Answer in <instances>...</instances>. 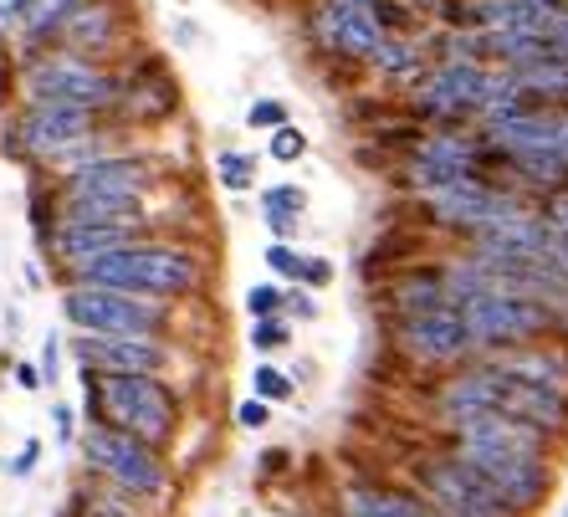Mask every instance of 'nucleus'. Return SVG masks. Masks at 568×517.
Returning a JSON list of instances; mask_svg holds the SVG:
<instances>
[{"mask_svg":"<svg viewBox=\"0 0 568 517\" xmlns=\"http://www.w3.org/2000/svg\"><path fill=\"white\" fill-rule=\"evenodd\" d=\"M72 282L164 303V297H190L200 287V256L185 246H164V241H133V246H119L98 262L72 266Z\"/></svg>","mask_w":568,"mask_h":517,"instance_id":"obj_1","label":"nucleus"},{"mask_svg":"<svg viewBox=\"0 0 568 517\" xmlns=\"http://www.w3.org/2000/svg\"><path fill=\"white\" fill-rule=\"evenodd\" d=\"M16 98L21 103H82V108L113 113V103H119V72H108L93 57L52 47V52H37L27 62H16Z\"/></svg>","mask_w":568,"mask_h":517,"instance_id":"obj_2","label":"nucleus"},{"mask_svg":"<svg viewBox=\"0 0 568 517\" xmlns=\"http://www.w3.org/2000/svg\"><path fill=\"white\" fill-rule=\"evenodd\" d=\"M93 405L103 425L149 440L154 452L180 430V395L164 385V374H98Z\"/></svg>","mask_w":568,"mask_h":517,"instance_id":"obj_3","label":"nucleus"},{"mask_svg":"<svg viewBox=\"0 0 568 517\" xmlns=\"http://www.w3.org/2000/svg\"><path fill=\"white\" fill-rule=\"evenodd\" d=\"M62 318L78 333H103V338H159V328L170 323V307L159 297H133V292L72 282L62 292Z\"/></svg>","mask_w":568,"mask_h":517,"instance_id":"obj_4","label":"nucleus"},{"mask_svg":"<svg viewBox=\"0 0 568 517\" xmlns=\"http://www.w3.org/2000/svg\"><path fill=\"white\" fill-rule=\"evenodd\" d=\"M466 333H471L476 354H491V348H513V344H532L554 328V313L532 297H517V292H476L456 303Z\"/></svg>","mask_w":568,"mask_h":517,"instance_id":"obj_5","label":"nucleus"},{"mask_svg":"<svg viewBox=\"0 0 568 517\" xmlns=\"http://www.w3.org/2000/svg\"><path fill=\"white\" fill-rule=\"evenodd\" d=\"M113 123V113L82 103H21L11 119V149L27 160L52 164L62 149H72L88 133H103Z\"/></svg>","mask_w":568,"mask_h":517,"instance_id":"obj_6","label":"nucleus"},{"mask_svg":"<svg viewBox=\"0 0 568 517\" xmlns=\"http://www.w3.org/2000/svg\"><path fill=\"white\" fill-rule=\"evenodd\" d=\"M82 456L103 481H113L119 491H133V497H154L164 491V466H159V452L149 440L129 436V430H113V425H93L82 436Z\"/></svg>","mask_w":568,"mask_h":517,"instance_id":"obj_7","label":"nucleus"},{"mask_svg":"<svg viewBox=\"0 0 568 517\" xmlns=\"http://www.w3.org/2000/svg\"><path fill=\"white\" fill-rule=\"evenodd\" d=\"M307 37L323 57L344 67H364L379 47V21H374L369 0H313L307 6Z\"/></svg>","mask_w":568,"mask_h":517,"instance_id":"obj_8","label":"nucleus"},{"mask_svg":"<svg viewBox=\"0 0 568 517\" xmlns=\"http://www.w3.org/2000/svg\"><path fill=\"white\" fill-rule=\"evenodd\" d=\"M415 481L430 497L436 517H513V507L476 477L462 456H436L415 466Z\"/></svg>","mask_w":568,"mask_h":517,"instance_id":"obj_9","label":"nucleus"},{"mask_svg":"<svg viewBox=\"0 0 568 517\" xmlns=\"http://www.w3.org/2000/svg\"><path fill=\"white\" fill-rule=\"evenodd\" d=\"M395 348L410 364L420 369H450V364H462V358L476 354L471 333H466L462 313L456 303L446 307H430V313H415V318H399L395 323Z\"/></svg>","mask_w":568,"mask_h":517,"instance_id":"obj_10","label":"nucleus"},{"mask_svg":"<svg viewBox=\"0 0 568 517\" xmlns=\"http://www.w3.org/2000/svg\"><path fill=\"white\" fill-rule=\"evenodd\" d=\"M450 456H462L513 513L532 507L542 491H548V466H542V456H528V452H450Z\"/></svg>","mask_w":568,"mask_h":517,"instance_id":"obj_11","label":"nucleus"},{"mask_svg":"<svg viewBox=\"0 0 568 517\" xmlns=\"http://www.w3.org/2000/svg\"><path fill=\"white\" fill-rule=\"evenodd\" d=\"M174 108H180V88H174L170 67L159 62L154 52L139 57L129 72H119V103L113 113L129 123H154V119H170Z\"/></svg>","mask_w":568,"mask_h":517,"instance_id":"obj_12","label":"nucleus"},{"mask_svg":"<svg viewBox=\"0 0 568 517\" xmlns=\"http://www.w3.org/2000/svg\"><path fill=\"white\" fill-rule=\"evenodd\" d=\"M72 354L88 374H159L164 369V338H103V333H78Z\"/></svg>","mask_w":568,"mask_h":517,"instance_id":"obj_13","label":"nucleus"},{"mask_svg":"<svg viewBox=\"0 0 568 517\" xmlns=\"http://www.w3.org/2000/svg\"><path fill=\"white\" fill-rule=\"evenodd\" d=\"M149 185H154V164L144 154H123V149L62 174V195H139L144 200Z\"/></svg>","mask_w":568,"mask_h":517,"instance_id":"obj_14","label":"nucleus"},{"mask_svg":"<svg viewBox=\"0 0 568 517\" xmlns=\"http://www.w3.org/2000/svg\"><path fill=\"white\" fill-rule=\"evenodd\" d=\"M133 241H139V226H123V221H57L47 236V252L72 272V266L98 262V256L133 246Z\"/></svg>","mask_w":568,"mask_h":517,"instance_id":"obj_15","label":"nucleus"},{"mask_svg":"<svg viewBox=\"0 0 568 517\" xmlns=\"http://www.w3.org/2000/svg\"><path fill=\"white\" fill-rule=\"evenodd\" d=\"M119 41H123V6L119 0H78L72 16H67L62 37H57V47L98 62V57H108Z\"/></svg>","mask_w":568,"mask_h":517,"instance_id":"obj_16","label":"nucleus"},{"mask_svg":"<svg viewBox=\"0 0 568 517\" xmlns=\"http://www.w3.org/2000/svg\"><path fill=\"white\" fill-rule=\"evenodd\" d=\"M487 369L523 379V385H542V389H568V354L548 344H517V348H491L481 358Z\"/></svg>","mask_w":568,"mask_h":517,"instance_id":"obj_17","label":"nucleus"},{"mask_svg":"<svg viewBox=\"0 0 568 517\" xmlns=\"http://www.w3.org/2000/svg\"><path fill=\"white\" fill-rule=\"evenodd\" d=\"M72 6H78V0H31L27 11H21V21L11 27V37H6L16 62H27V57H37V52H52L67 27V16H72Z\"/></svg>","mask_w":568,"mask_h":517,"instance_id":"obj_18","label":"nucleus"},{"mask_svg":"<svg viewBox=\"0 0 568 517\" xmlns=\"http://www.w3.org/2000/svg\"><path fill=\"white\" fill-rule=\"evenodd\" d=\"M364 67L374 78L389 82L395 93H415L425 82V72H430V57H425V47L415 37H379V47H374V57Z\"/></svg>","mask_w":568,"mask_h":517,"instance_id":"obj_19","label":"nucleus"},{"mask_svg":"<svg viewBox=\"0 0 568 517\" xmlns=\"http://www.w3.org/2000/svg\"><path fill=\"white\" fill-rule=\"evenodd\" d=\"M446 282L430 266H415V272H395L389 287H384V307L395 318H415V313H430V307H446Z\"/></svg>","mask_w":568,"mask_h":517,"instance_id":"obj_20","label":"nucleus"},{"mask_svg":"<svg viewBox=\"0 0 568 517\" xmlns=\"http://www.w3.org/2000/svg\"><path fill=\"white\" fill-rule=\"evenodd\" d=\"M144 200L139 195H57V221H123L144 226Z\"/></svg>","mask_w":568,"mask_h":517,"instance_id":"obj_21","label":"nucleus"},{"mask_svg":"<svg viewBox=\"0 0 568 517\" xmlns=\"http://www.w3.org/2000/svg\"><path fill=\"white\" fill-rule=\"evenodd\" d=\"M348 517H436V507L420 497H399V491H348Z\"/></svg>","mask_w":568,"mask_h":517,"instance_id":"obj_22","label":"nucleus"},{"mask_svg":"<svg viewBox=\"0 0 568 517\" xmlns=\"http://www.w3.org/2000/svg\"><path fill=\"white\" fill-rule=\"evenodd\" d=\"M215 174H221L225 190H252V180H256V154H246V149H225L221 160H215Z\"/></svg>","mask_w":568,"mask_h":517,"instance_id":"obj_23","label":"nucleus"},{"mask_svg":"<svg viewBox=\"0 0 568 517\" xmlns=\"http://www.w3.org/2000/svg\"><path fill=\"white\" fill-rule=\"evenodd\" d=\"M266 154H272L277 164H297L307 154V133L297 129V123H282V129L266 133Z\"/></svg>","mask_w":568,"mask_h":517,"instance_id":"obj_24","label":"nucleus"},{"mask_svg":"<svg viewBox=\"0 0 568 517\" xmlns=\"http://www.w3.org/2000/svg\"><path fill=\"white\" fill-rule=\"evenodd\" d=\"M252 344L262 348V354H282V348H292V323L282 318H256V328H252Z\"/></svg>","mask_w":568,"mask_h":517,"instance_id":"obj_25","label":"nucleus"},{"mask_svg":"<svg viewBox=\"0 0 568 517\" xmlns=\"http://www.w3.org/2000/svg\"><path fill=\"white\" fill-rule=\"evenodd\" d=\"M252 389H256V399H266V405H287V399H292V379L282 369H272V364H262V369H256Z\"/></svg>","mask_w":568,"mask_h":517,"instance_id":"obj_26","label":"nucleus"},{"mask_svg":"<svg viewBox=\"0 0 568 517\" xmlns=\"http://www.w3.org/2000/svg\"><path fill=\"white\" fill-rule=\"evenodd\" d=\"M262 211H282V215H307V195L297 185H266L262 190Z\"/></svg>","mask_w":568,"mask_h":517,"instance_id":"obj_27","label":"nucleus"},{"mask_svg":"<svg viewBox=\"0 0 568 517\" xmlns=\"http://www.w3.org/2000/svg\"><path fill=\"white\" fill-rule=\"evenodd\" d=\"M246 123H252V129H262V133L282 129V123H287V103H282V98H256V103L246 108Z\"/></svg>","mask_w":568,"mask_h":517,"instance_id":"obj_28","label":"nucleus"},{"mask_svg":"<svg viewBox=\"0 0 568 517\" xmlns=\"http://www.w3.org/2000/svg\"><path fill=\"white\" fill-rule=\"evenodd\" d=\"M282 303H287V292L272 287V282H262V287L246 292V313H252V318H277Z\"/></svg>","mask_w":568,"mask_h":517,"instance_id":"obj_29","label":"nucleus"},{"mask_svg":"<svg viewBox=\"0 0 568 517\" xmlns=\"http://www.w3.org/2000/svg\"><path fill=\"white\" fill-rule=\"evenodd\" d=\"M292 282H303V287L323 292L333 282V262H328V256H297V277H292Z\"/></svg>","mask_w":568,"mask_h":517,"instance_id":"obj_30","label":"nucleus"},{"mask_svg":"<svg viewBox=\"0 0 568 517\" xmlns=\"http://www.w3.org/2000/svg\"><path fill=\"white\" fill-rule=\"evenodd\" d=\"M262 262L272 266L277 277H297V252H292V241H272V246H266V256H262Z\"/></svg>","mask_w":568,"mask_h":517,"instance_id":"obj_31","label":"nucleus"},{"mask_svg":"<svg viewBox=\"0 0 568 517\" xmlns=\"http://www.w3.org/2000/svg\"><path fill=\"white\" fill-rule=\"evenodd\" d=\"M236 420L241 425H246V430H262V425L266 420H272V405H266V399H241V405H236Z\"/></svg>","mask_w":568,"mask_h":517,"instance_id":"obj_32","label":"nucleus"},{"mask_svg":"<svg viewBox=\"0 0 568 517\" xmlns=\"http://www.w3.org/2000/svg\"><path fill=\"white\" fill-rule=\"evenodd\" d=\"M266 231H272V241H292L297 236V226H303V215H282V211H262Z\"/></svg>","mask_w":568,"mask_h":517,"instance_id":"obj_33","label":"nucleus"},{"mask_svg":"<svg viewBox=\"0 0 568 517\" xmlns=\"http://www.w3.org/2000/svg\"><path fill=\"white\" fill-rule=\"evenodd\" d=\"M37 462H41V440H27V446L11 456V466H6V472H11V477H31V472H37Z\"/></svg>","mask_w":568,"mask_h":517,"instance_id":"obj_34","label":"nucleus"},{"mask_svg":"<svg viewBox=\"0 0 568 517\" xmlns=\"http://www.w3.org/2000/svg\"><path fill=\"white\" fill-rule=\"evenodd\" d=\"M542 221H548L554 231H568V185H564V190H554V200L542 205Z\"/></svg>","mask_w":568,"mask_h":517,"instance_id":"obj_35","label":"nucleus"},{"mask_svg":"<svg viewBox=\"0 0 568 517\" xmlns=\"http://www.w3.org/2000/svg\"><path fill=\"white\" fill-rule=\"evenodd\" d=\"M548 262H554L558 272L568 277V231H554V226H548Z\"/></svg>","mask_w":568,"mask_h":517,"instance_id":"obj_36","label":"nucleus"},{"mask_svg":"<svg viewBox=\"0 0 568 517\" xmlns=\"http://www.w3.org/2000/svg\"><path fill=\"white\" fill-rule=\"evenodd\" d=\"M88 517H139V513H129V507L113 503V497H88Z\"/></svg>","mask_w":568,"mask_h":517,"instance_id":"obj_37","label":"nucleus"},{"mask_svg":"<svg viewBox=\"0 0 568 517\" xmlns=\"http://www.w3.org/2000/svg\"><path fill=\"white\" fill-rule=\"evenodd\" d=\"M31 0H0V37H11V27L21 21V11H27Z\"/></svg>","mask_w":568,"mask_h":517,"instance_id":"obj_38","label":"nucleus"},{"mask_svg":"<svg viewBox=\"0 0 568 517\" xmlns=\"http://www.w3.org/2000/svg\"><path fill=\"white\" fill-rule=\"evenodd\" d=\"M292 307V318H317V303H313V292H287V303Z\"/></svg>","mask_w":568,"mask_h":517,"instance_id":"obj_39","label":"nucleus"},{"mask_svg":"<svg viewBox=\"0 0 568 517\" xmlns=\"http://www.w3.org/2000/svg\"><path fill=\"white\" fill-rule=\"evenodd\" d=\"M16 385H21V389H41V369H37V364H16Z\"/></svg>","mask_w":568,"mask_h":517,"instance_id":"obj_40","label":"nucleus"},{"mask_svg":"<svg viewBox=\"0 0 568 517\" xmlns=\"http://www.w3.org/2000/svg\"><path fill=\"white\" fill-rule=\"evenodd\" d=\"M52 420H57V436H72V410H67V405H57V410H52Z\"/></svg>","mask_w":568,"mask_h":517,"instance_id":"obj_41","label":"nucleus"},{"mask_svg":"<svg viewBox=\"0 0 568 517\" xmlns=\"http://www.w3.org/2000/svg\"><path fill=\"white\" fill-rule=\"evenodd\" d=\"M405 6H410V11H420V16H425V11H436L440 0H405Z\"/></svg>","mask_w":568,"mask_h":517,"instance_id":"obj_42","label":"nucleus"},{"mask_svg":"<svg viewBox=\"0 0 568 517\" xmlns=\"http://www.w3.org/2000/svg\"><path fill=\"white\" fill-rule=\"evenodd\" d=\"M523 6H554V11H564V0H523Z\"/></svg>","mask_w":568,"mask_h":517,"instance_id":"obj_43","label":"nucleus"}]
</instances>
